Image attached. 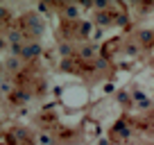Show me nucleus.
Wrapping results in <instances>:
<instances>
[{"mask_svg": "<svg viewBox=\"0 0 154 145\" xmlns=\"http://www.w3.org/2000/svg\"><path fill=\"white\" fill-rule=\"evenodd\" d=\"M140 39H143V43H149V41H152V32H143Z\"/></svg>", "mask_w": 154, "mask_h": 145, "instance_id": "0eeeda50", "label": "nucleus"}, {"mask_svg": "<svg viewBox=\"0 0 154 145\" xmlns=\"http://www.w3.org/2000/svg\"><path fill=\"white\" fill-rule=\"evenodd\" d=\"M41 43L38 41H29V43H25L23 41V50H20V61H29V59H36L38 54H41Z\"/></svg>", "mask_w": 154, "mask_h": 145, "instance_id": "f257e3e1", "label": "nucleus"}, {"mask_svg": "<svg viewBox=\"0 0 154 145\" xmlns=\"http://www.w3.org/2000/svg\"><path fill=\"white\" fill-rule=\"evenodd\" d=\"M63 14H66V16H70V18H77V16H79V11H77V7H72V5H66Z\"/></svg>", "mask_w": 154, "mask_h": 145, "instance_id": "20e7f679", "label": "nucleus"}, {"mask_svg": "<svg viewBox=\"0 0 154 145\" xmlns=\"http://www.w3.org/2000/svg\"><path fill=\"white\" fill-rule=\"evenodd\" d=\"M59 50H61L63 57H70V54H72V45H68V43H61V45H59Z\"/></svg>", "mask_w": 154, "mask_h": 145, "instance_id": "423d86ee", "label": "nucleus"}, {"mask_svg": "<svg viewBox=\"0 0 154 145\" xmlns=\"http://www.w3.org/2000/svg\"><path fill=\"white\" fill-rule=\"evenodd\" d=\"M0 27H2V23H0Z\"/></svg>", "mask_w": 154, "mask_h": 145, "instance_id": "1a4fd4ad", "label": "nucleus"}, {"mask_svg": "<svg viewBox=\"0 0 154 145\" xmlns=\"http://www.w3.org/2000/svg\"><path fill=\"white\" fill-rule=\"evenodd\" d=\"M7 39H9V43H23V32H18V29H14V32H9V36H7Z\"/></svg>", "mask_w": 154, "mask_h": 145, "instance_id": "f03ea898", "label": "nucleus"}, {"mask_svg": "<svg viewBox=\"0 0 154 145\" xmlns=\"http://www.w3.org/2000/svg\"><path fill=\"white\" fill-rule=\"evenodd\" d=\"M97 23L106 25V23H109V16H106V14H100V16H97Z\"/></svg>", "mask_w": 154, "mask_h": 145, "instance_id": "6e6552de", "label": "nucleus"}, {"mask_svg": "<svg viewBox=\"0 0 154 145\" xmlns=\"http://www.w3.org/2000/svg\"><path fill=\"white\" fill-rule=\"evenodd\" d=\"M7 68H9V70H18L20 68V59L18 57H9L7 59Z\"/></svg>", "mask_w": 154, "mask_h": 145, "instance_id": "7ed1b4c3", "label": "nucleus"}, {"mask_svg": "<svg viewBox=\"0 0 154 145\" xmlns=\"http://www.w3.org/2000/svg\"><path fill=\"white\" fill-rule=\"evenodd\" d=\"M79 54H82L84 59H91L93 54H95V48H93V45H86V48H82V52H79Z\"/></svg>", "mask_w": 154, "mask_h": 145, "instance_id": "39448f33", "label": "nucleus"}]
</instances>
